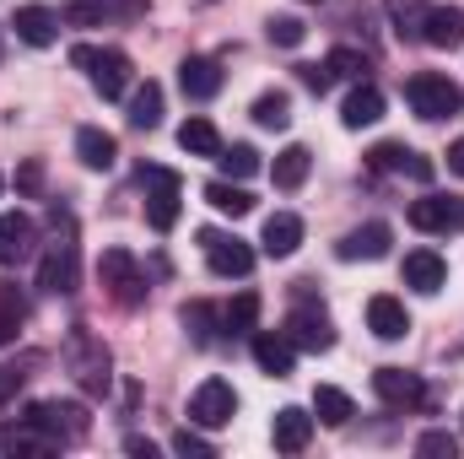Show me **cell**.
Instances as JSON below:
<instances>
[{
    "label": "cell",
    "instance_id": "cell-1",
    "mask_svg": "<svg viewBox=\"0 0 464 459\" xmlns=\"http://www.w3.org/2000/svg\"><path fill=\"white\" fill-rule=\"evenodd\" d=\"M38 287L54 292V298H71L82 287V249H76V217L54 206V243L44 249V265H38Z\"/></svg>",
    "mask_w": 464,
    "mask_h": 459
},
{
    "label": "cell",
    "instance_id": "cell-2",
    "mask_svg": "<svg viewBox=\"0 0 464 459\" xmlns=\"http://www.w3.org/2000/svg\"><path fill=\"white\" fill-rule=\"evenodd\" d=\"M65 367H71L82 395H109V384H114V356H109V346L98 341L87 325H76L65 336Z\"/></svg>",
    "mask_w": 464,
    "mask_h": 459
},
{
    "label": "cell",
    "instance_id": "cell-3",
    "mask_svg": "<svg viewBox=\"0 0 464 459\" xmlns=\"http://www.w3.org/2000/svg\"><path fill=\"white\" fill-rule=\"evenodd\" d=\"M71 65H82L103 98H124V87H130V54H124V49H92V44H76V49H71Z\"/></svg>",
    "mask_w": 464,
    "mask_h": 459
},
{
    "label": "cell",
    "instance_id": "cell-4",
    "mask_svg": "<svg viewBox=\"0 0 464 459\" xmlns=\"http://www.w3.org/2000/svg\"><path fill=\"white\" fill-rule=\"evenodd\" d=\"M405 98H411V109H416L421 119H454L464 109V93L449 82V76H438V71L411 76V82H405Z\"/></svg>",
    "mask_w": 464,
    "mask_h": 459
},
{
    "label": "cell",
    "instance_id": "cell-5",
    "mask_svg": "<svg viewBox=\"0 0 464 459\" xmlns=\"http://www.w3.org/2000/svg\"><path fill=\"white\" fill-rule=\"evenodd\" d=\"M232 416H237V389H232L227 378H206L195 395H189V422L195 427H227Z\"/></svg>",
    "mask_w": 464,
    "mask_h": 459
},
{
    "label": "cell",
    "instance_id": "cell-6",
    "mask_svg": "<svg viewBox=\"0 0 464 459\" xmlns=\"http://www.w3.org/2000/svg\"><path fill=\"white\" fill-rule=\"evenodd\" d=\"M98 276H103V287H109V298L119 308H135L146 298V281H140V265L130 259V249H109L98 259Z\"/></svg>",
    "mask_w": 464,
    "mask_h": 459
},
{
    "label": "cell",
    "instance_id": "cell-7",
    "mask_svg": "<svg viewBox=\"0 0 464 459\" xmlns=\"http://www.w3.org/2000/svg\"><path fill=\"white\" fill-rule=\"evenodd\" d=\"M200 249H206V265L217 276H248L254 270V249L237 238V232H217V228H200Z\"/></svg>",
    "mask_w": 464,
    "mask_h": 459
},
{
    "label": "cell",
    "instance_id": "cell-8",
    "mask_svg": "<svg viewBox=\"0 0 464 459\" xmlns=\"http://www.w3.org/2000/svg\"><path fill=\"white\" fill-rule=\"evenodd\" d=\"M27 422H33L38 433H49L54 444H76V438L87 433V411H82L76 400H38V405L27 411Z\"/></svg>",
    "mask_w": 464,
    "mask_h": 459
},
{
    "label": "cell",
    "instance_id": "cell-9",
    "mask_svg": "<svg viewBox=\"0 0 464 459\" xmlns=\"http://www.w3.org/2000/svg\"><path fill=\"white\" fill-rule=\"evenodd\" d=\"M140 184H151V195H146V200H151V206H146L151 228L173 232V222H179V190H184V184H179V173H173V168H146V173H140Z\"/></svg>",
    "mask_w": 464,
    "mask_h": 459
},
{
    "label": "cell",
    "instance_id": "cell-10",
    "mask_svg": "<svg viewBox=\"0 0 464 459\" xmlns=\"http://www.w3.org/2000/svg\"><path fill=\"white\" fill-rule=\"evenodd\" d=\"M372 395H378L383 405H394V411H416V405L427 400V384H421L416 373H405V367H378V373H372Z\"/></svg>",
    "mask_w": 464,
    "mask_h": 459
},
{
    "label": "cell",
    "instance_id": "cell-11",
    "mask_svg": "<svg viewBox=\"0 0 464 459\" xmlns=\"http://www.w3.org/2000/svg\"><path fill=\"white\" fill-rule=\"evenodd\" d=\"M286 341L297 351H330L335 346V325L324 308H292L286 314Z\"/></svg>",
    "mask_w": 464,
    "mask_h": 459
},
{
    "label": "cell",
    "instance_id": "cell-12",
    "mask_svg": "<svg viewBox=\"0 0 464 459\" xmlns=\"http://www.w3.org/2000/svg\"><path fill=\"white\" fill-rule=\"evenodd\" d=\"M254 362H259V373H270V378H292V367H297V346L286 341V330H254Z\"/></svg>",
    "mask_w": 464,
    "mask_h": 459
},
{
    "label": "cell",
    "instance_id": "cell-13",
    "mask_svg": "<svg viewBox=\"0 0 464 459\" xmlns=\"http://www.w3.org/2000/svg\"><path fill=\"white\" fill-rule=\"evenodd\" d=\"M33 249H38V222L27 211H5L0 217V265H22V259H33Z\"/></svg>",
    "mask_w": 464,
    "mask_h": 459
},
{
    "label": "cell",
    "instance_id": "cell-14",
    "mask_svg": "<svg viewBox=\"0 0 464 459\" xmlns=\"http://www.w3.org/2000/svg\"><path fill=\"white\" fill-rule=\"evenodd\" d=\"M367 330H372L378 341H405V336H411V314H405V303L389 298V292L367 298Z\"/></svg>",
    "mask_w": 464,
    "mask_h": 459
},
{
    "label": "cell",
    "instance_id": "cell-15",
    "mask_svg": "<svg viewBox=\"0 0 464 459\" xmlns=\"http://www.w3.org/2000/svg\"><path fill=\"white\" fill-rule=\"evenodd\" d=\"M411 228H421V232L464 228V200H443V195H421V200H411Z\"/></svg>",
    "mask_w": 464,
    "mask_h": 459
},
{
    "label": "cell",
    "instance_id": "cell-16",
    "mask_svg": "<svg viewBox=\"0 0 464 459\" xmlns=\"http://www.w3.org/2000/svg\"><path fill=\"white\" fill-rule=\"evenodd\" d=\"M11 27H16V38H22L27 49H49V44L60 38V16H54L49 5H16Z\"/></svg>",
    "mask_w": 464,
    "mask_h": 459
},
{
    "label": "cell",
    "instance_id": "cell-17",
    "mask_svg": "<svg viewBox=\"0 0 464 459\" xmlns=\"http://www.w3.org/2000/svg\"><path fill=\"white\" fill-rule=\"evenodd\" d=\"M270 438H276V449H281V454H303V449H308V438H314V416H308L303 405H281V411H276V422H270Z\"/></svg>",
    "mask_w": 464,
    "mask_h": 459
},
{
    "label": "cell",
    "instance_id": "cell-18",
    "mask_svg": "<svg viewBox=\"0 0 464 459\" xmlns=\"http://www.w3.org/2000/svg\"><path fill=\"white\" fill-rule=\"evenodd\" d=\"M389 243H394L389 222H362V228H351L346 238L335 243V254H341V259H383Z\"/></svg>",
    "mask_w": 464,
    "mask_h": 459
},
{
    "label": "cell",
    "instance_id": "cell-19",
    "mask_svg": "<svg viewBox=\"0 0 464 459\" xmlns=\"http://www.w3.org/2000/svg\"><path fill=\"white\" fill-rule=\"evenodd\" d=\"M179 87H184V98L206 103V98H217V93H222V65H217V60H206V54H189V60L179 65Z\"/></svg>",
    "mask_w": 464,
    "mask_h": 459
},
{
    "label": "cell",
    "instance_id": "cell-20",
    "mask_svg": "<svg viewBox=\"0 0 464 459\" xmlns=\"http://www.w3.org/2000/svg\"><path fill=\"white\" fill-rule=\"evenodd\" d=\"M297 243H303V217H292V211H276V217H265L259 249H265L270 259H286V254H297Z\"/></svg>",
    "mask_w": 464,
    "mask_h": 459
},
{
    "label": "cell",
    "instance_id": "cell-21",
    "mask_svg": "<svg viewBox=\"0 0 464 459\" xmlns=\"http://www.w3.org/2000/svg\"><path fill=\"white\" fill-rule=\"evenodd\" d=\"M443 281H449V265H443L438 249H411V254H405V287H416V292H438Z\"/></svg>",
    "mask_w": 464,
    "mask_h": 459
},
{
    "label": "cell",
    "instance_id": "cell-22",
    "mask_svg": "<svg viewBox=\"0 0 464 459\" xmlns=\"http://www.w3.org/2000/svg\"><path fill=\"white\" fill-rule=\"evenodd\" d=\"M421 44H432V49H459L464 44V11L459 5H432V11H427V27H421Z\"/></svg>",
    "mask_w": 464,
    "mask_h": 459
},
{
    "label": "cell",
    "instance_id": "cell-23",
    "mask_svg": "<svg viewBox=\"0 0 464 459\" xmlns=\"http://www.w3.org/2000/svg\"><path fill=\"white\" fill-rule=\"evenodd\" d=\"M76 157H82L92 173H109L114 157H119V141L109 130H98V124H82V130H76Z\"/></svg>",
    "mask_w": 464,
    "mask_h": 459
},
{
    "label": "cell",
    "instance_id": "cell-24",
    "mask_svg": "<svg viewBox=\"0 0 464 459\" xmlns=\"http://www.w3.org/2000/svg\"><path fill=\"white\" fill-rule=\"evenodd\" d=\"M383 119V93L372 87V82H356L346 98V109H341V124L346 130H367V124H378Z\"/></svg>",
    "mask_w": 464,
    "mask_h": 459
},
{
    "label": "cell",
    "instance_id": "cell-25",
    "mask_svg": "<svg viewBox=\"0 0 464 459\" xmlns=\"http://www.w3.org/2000/svg\"><path fill=\"white\" fill-rule=\"evenodd\" d=\"M308 168H314V151L292 141L286 151H276V168H270V179H276V190H297V184L308 179Z\"/></svg>",
    "mask_w": 464,
    "mask_h": 459
},
{
    "label": "cell",
    "instance_id": "cell-26",
    "mask_svg": "<svg viewBox=\"0 0 464 459\" xmlns=\"http://www.w3.org/2000/svg\"><path fill=\"white\" fill-rule=\"evenodd\" d=\"M179 146H184V151H189V157H211V162H217V151H222V135H217V124H211V119H184V124H179Z\"/></svg>",
    "mask_w": 464,
    "mask_h": 459
},
{
    "label": "cell",
    "instance_id": "cell-27",
    "mask_svg": "<svg viewBox=\"0 0 464 459\" xmlns=\"http://www.w3.org/2000/svg\"><path fill=\"white\" fill-rule=\"evenodd\" d=\"M314 416H319L324 427H346L351 416H356V405H351L346 389H335V384H319V389H314Z\"/></svg>",
    "mask_w": 464,
    "mask_h": 459
},
{
    "label": "cell",
    "instance_id": "cell-28",
    "mask_svg": "<svg viewBox=\"0 0 464 459\" xmlns=\"http://www.w3.org/2000/svg\"><path fill=\"white\" fill-rule=\"evenodd\" d=\"M383 11H389V22H394V33L400 38H411V44H421V27H427V0H383Z\"/></svg>",
    "mask_w": 464,
    "mask_h": 459
},
{
    "label": "cell",
    "instance_id": "cell-29",
    "mask_svg": "<svg viewBox=\"0 0 464 459\" xmlns=\"http://www.w3.org/2000/svg\"><path fill=\"white\" fill-rule=\"evenodd\" d=\"M206 200H211L222 217H232V222L254 211V195H248L243 184H232V179H211V184H206Z\"/></svg>",
    "mask_w": 464,
    "mask_h": 459
},
{
    "label": "cell",
    "instance_id": "cell-30",
    "mask_svg": "<svg viewBox=\"0 0 464 459\" xmlns=\"http://www.w3.org/2000/svg\"><path fill=\"white\" fill-rule=\"evenodd\" d=\"M130 124H135V130H157V124H162V87H157V82H146V87H135V93H130Z\"/></svg>",
    "mask_w": 464,
    "mask_h": 459
},
{
    "label": "cell",
    "instance_id": "cell-31",
    "mask_svg": "<svg viewBox=\"0 0 464 459\" xmlns=\"http://www.w3.org/2000/svg\"><path fill=\"white\" fill-rule=\"evenodd\" d=\"M254 325H259V292H237L227 308H222V330H232V336H254Z\"/></svg>",
    "mask_w": 464,
    "mask_h": 459
},
{
    "label": "cell",
    "instance_id": "cell-32",
    "mask_svg": "<svg viewBox=\"0 0 464 459\" xmlns=\"http://www.w3.org/2000/svg\"><path fill=\"white\" fill-rule=\"evenodd\" d=\"M217 168H222V179L243 184V179L259 173V151H254V146H222V151H217Z\"/></svg>",
    "mask_w": 464,
    "mask_h": 459
},
{
    "label": "cell",
    "instance_id": "cell-33",
    "mask_svg": "<svg viewBox=\"0 0 464 459\" xmlns=\"http://www.w3.org/2000/svg\"><path fill=\"white\" fill-rule=\"evenodd\" d=\"M22 319H27V303H22V292H16L11 281H0V346L16 341Z\"/></svg>",
    "mask_w": 464,
    "mask_h": 459
},
{
    "label": "cell",
    "instance_id": "cell-34",
    "mask_svg": "<svg viewBox=\"0 0 464 459\" xmlns=\"http://www.w3.org/2000/svg\"><path fill=\"white\" fill-rule=\"evenodd\" d=\"M179 319H184V330L195 336V346H211V341H217V325H222V314H217L211 303H184V314H179Z\"/></svg>",
    "mask_w": 464,
    "mask_h": 459
},
{
    "label": "cell",
    "instance_id": "cell-35",
    "mask_svg": "<svg viewBox=\"0 0 464 459\" xmlns=\"http://www.w3.org/2000/svg\"><path fill=\"white\" fill-rule=\"evenodd\" d=\"M254 124H259V130H286V124H292V98H286V93L254 98Z\"/></svg>",
    "mask_w": 464,
    "mask_h": 459
},
{
    "label": "cell",
    "instance_id": "cell-36",
    "mask_svg": "<svg viewBox=\"0 0 464 459\" xmlns=\"http://www.w3.org/2000/svg\"><path fill=\"white\" fill-rule=\"evenodd\" d=\"M324 71H330L335 82H367V54H362V49H330Z\"/></svg>",
    "mask_w": 464,
    "mask_h": 459
},
{
    "label": "cell",
    "instance_id": "cell-37",
    "mask_svg": "<svg viewBox=\"0 0 464 459\" xmlns=\"http://www.w3.org/2000/svg\"><path fill=\"white\" fill-rule=\"evenodd\" d=\"M103 16H109L103 0H71V5H60V27H98Z\"/></svg>",
    "mask_w": 464,
    "mask_h": 459
},
{
    "label": "cell",
    "instance_id": "cell-38",
    "mask_svg": "<svg viewBox=\"0 0 464 459\" xmlns=\"http://www.w3.org/2000/svg\"><path fill=\"white\" fill-rule=\"evenodd\" d=\"M405 162H411V146H400V141H383V146L367 151V168L372 173H405Z\"/></svg>",
    "mask_w": 464,
    "mask_h": 459
},
{
    "label": "cell",
    "instance_id": "cell-39",
    "mask_svg": "<svg viewBox=\"0 0 464 459\" xmlns=\"http://www.w3.org/2000/svg\"><path fill=\"white\" fill-rule=\"evenodd\" d=\"M265 33H270V44H276V49H297V44L308 38V27H303L297 16H270V22H265Z\"/></svg>",
    "mask_w": 464,
    "mask_h": 459
},
{
    "label": "cell",
    "instance_id": "cell-40",
    "mask_svg": "<svg viewBox=\"0 0 464 459\" xmlns=\"http://www.w3.org/2000/svg\"><path fill=\"white\" fill-rule=\"evenodd\" d=\"M416 454L454 459V454H459V438H454V433H443V427H432V433H421V438H416Z\"/></svg>",
    "mask_w": 464,
    "mask_h": 459
},
{
    "label": "cell",
    "instance_id": "cell-41",
    "mask_svg": "<svg viewBox=\"0 0 464 459\" xmlns=\"http://www.w3.org/2000/svg\"><path fill=\"white\" fill-rule=\"evenodd\" d=\"M173 454H184V459H211V444L200 438V433H173Z\"/></svg>",
    "mask_w": 464,
    "mask_h": 459
},
{
    "label": "cell",
    "instance_id": "cell-42",
    "mask_svg": "<svg viewBox=\"0 0 464 459\" xmlns=\"http://www.w3.org/2000/svg\"><path fill=\"white\" fill-rule=\"evenodd\" d=\"M330 82H335V76H330L324 65H303V87H308V93H319V98H324V93H330Z\"/></svg>",
    "mask_w": 464,
    "mask_h": 459
},
{
    "label": "cell",
    "instance_id": "cell-43",
    "mask_svg": "<svg viewBox=\"0 0 464 459\" xmlns=\"http://www.w3.org/2000/svg\"><path fill=\"white\" fill-rule=\"evenodd\" d=\"M16 190H22V195H38V190H44V168H38V162H22Z\"/></svg>",
    "mask_w": 464,
    "mask_h": 459
},
{
    "label": "cell",
    "instance_id": "cell-44",
    "mask_svg": "<svg viewBox=\"0 0 464 459\" xmlns=\"http://www.w3.org/2000/svg\"><path fill=\"white\" fill-rule=\"evenodd\" d=\"M405 173H411L416 184H432V162H427L421 151H411V162H405Z\"/></svg>",
    "mask_w": 464,
    "mask_h": 459
},
{
    "label": "cell",
    "instance_id": "cell-45",
    "mask_svg": "<svg viewBox=\"0 0 464 459\" xmlns=\"http://www.w3.org/2000/svg\"><path fill=\"white\" fill-rule=\"evenodd\" d=\"M22 378H27V373H16V367H0V400H5V395H16V389H22Z\"/></svg>",
    "mask_w": 464,
    "mask_h": 459
},
{
    "label": "cell",
    "instance_id": "cell-46",
    "mask_svg": "<svg viewBox=\"0 0 464 459\" xmlns=\"http://www.w3.org/2000/svg\"><path fill=\"white\" fill-rule=\"evenodd\" d=\"M449 173H459V179H464V135L449 146Z\"/></svg>",
    "mask_w": 464,
    "mask_h": 459
},
{
    "label": "cell",
    "instance_id": "cell-47",
    "mask_svg": "<svg viewBox=\"0 0 464 459\" xmlns=\"http://www.w3.org/2000/svg\"><path fill=\"white\" fill-rule=\"evenodd\" d=\"M303 5H319V0H303Z\"/></svg>",
    "mask_w": 464,
    "mask_h": 459
},
{
    "label": "cell",
    "instance_id": "cell-48",
    "mask_svg": "<svg viewBox=\"0 0 464 459\" xmlns=\"http://www.w3.org/2000/svg\"><path fill=\"white\" fill-rule=\"evenodd\" d=\"M200 5H211V0H200Z\"/></svg>",
    "mask_w": 464,
    "mask_h": 459
}]
</instances>
